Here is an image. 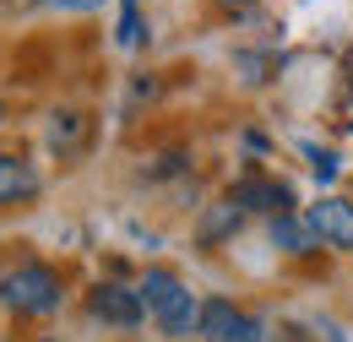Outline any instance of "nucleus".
I'll return each mask as SVG.
<instances>
[{
    "instance_id": "obj_1",
    "label": "nucleus",
    "mask_w": 353,
    "mask_h": 342,
    "mask_svg": "<svg viewBox=\"0 0 353 342\" xmlns=\"http://www.w3.org/2000/svg\"><path fill=\"white\" fill-rule=\"evenodd\" d=\"M65 299V277L49 266V261H17L6 277H0V304L11 315H54Z\"/></svg>"
},
{
    "instance_id": "obj_2",
    "label": "nucleus",
    "mask_w": 353,
    "mask_h": 342,
    "mask_svg": "<svg viewBox=\"0 0 353 342\" xmlns=\"http://www.w3.org/2000/svg\"><path fill=\"white\" fill-rule=\"evenodd\" d=\"M196 337L201 342H266V326L250 315V310H239L234 299H201V326H196Z\"/></svg>"
},
{
    "instance_id": "obj_3",
    "label": "nucleus",
    "mask_w": 353,
    "mask_h": 342,
    "mask_svg": "<svg viewBox=\"0 0 353 342\" xmlns=\"http://www.w3.org/2000/svg\"><path fill=\"white\" fill-rule=\"evenodd\" d=\"M88 315H92V321H103V326L131 332V326H141L147 304H141V294L125 288V283H98V288L88 294Z\"/></svg>"
},
{
    "instance_id": "obj_4",
    "label": "nucleus",
    "mask_w": 353,
    "mask_h": 342,
    "mask_svg": "<svg viewBox=\"0 0 353 342\" xmlns=\"http://www.w3.org/2000/svg\"><path fill=\"white\" fill-rule=\"evenodd\" d=\"M228 201L234 207H245V212H272V217H283L288 207H294V190L283 185V179H266V174H245V179H234L228 185Z\"/></svg>"
},
{
    "instance_id": "obj_5",
    "label": "nucleus",
    "mask_w": 353,
    "mask_h": 342,
    "mask_svg": "<svg viewBox=\"0 0 353 342\" xmlns=\"http://www.w3.org/2000/svg\"><path fill=\"white\" fill-rule=\"evenodd\" d=\"M305 223L315 228V239L326 250H353V201L348 196H321L305 212Z\"/></svg>"
},
{
    "instance_id": "obj_6",
    "label": "nucleus",
    "mask_w": 353,
    "mask_h": 342,
    "mask_svg": "<svg viewBox=\"0 0 353 342\" xmlns=\"http://www.w3.org/2000/svg\"><path fill=\"white\" fill-rule=\"evenodd\" d=\"M88 136H92V120L82 114V109H54L44 125V141L54 158H82L88 152Z\"/></svg>"
},
{
    "instance_id": "obj_7",
    "label": "nucleus",
    "mask_w": 353,
    "mask_h": 342,
    "mask_svg": "<svg viewBox=\"0 0 353 342\" xmlns=\"http://www.w3.org/2000/svg\"><path fill=\"white\" fill-rule=\"evenodd\" d=\"M39 190H44V179H39L28 152H0V207H22Z\"/></svg>"
},
{
    "instance_id": "obj_8",
    "label": "nucleus",
    "mask_w": 353,
    "mask_h": 342,
    "mask_svg": "<svg viewBox=\"0 0 353 342\" xmlns=\"http://www.w3.org/2000/svg\"><path fill=\"white\" fill-rule=\"evenodd\" d=\"M239 223H245V207H234V201L223 196V201H212V207L201 212V223H196V245H201V250H218L223 239L239 234Z\"/></svg>"
},
{
    "instance_id": "obj_9",
    "label": "nucleus",
    "mask_w": 353,
    "mask_h": 342,
    "mask_svg": "<svg viewBox=\"0 0 353 342\" xmlns=\"http://www.w3.org/2000/svg\"><path fill=\"white\" fill-rule=\"evenodd\" d=\"M136 294H141V304H147V315L158 321V315L185 294V283H179L174 266H147V272H141V283H136Z\"/></svg>"
},
{
    "instance_id": "obj_10",
    "label": "nucleus",
    "mask_w": 353,
    "mask_h": 342,
    "mask_svg": "<svg viewBox=\"0 0 353 342\" xmlns=\"http://www.w3.org/2000/svg\"><path fill=\"white\" fill-rule=\"evenodd\" d=\"M272 245L283 250V256H294V261H305L321 250V239H315V228H310L305 217H294V212H283V217H272Z\"/></svg>"
},
{
    "instance_id": "obj_11",
    "label": "nucleus",
    "mask_w": 353,
    "mask_h": 342,
    "mask_svg": "<svg viewBox=\"0 0 353 342\" xmlns=\"http://www.w3.org/2000/svg\"><path fill=\"white\" fill-rule=\"evenodd\" d=\"M152 326H158L163 337H179V342H185L190 332H196V326H201V299H196V294L185 288V294H179V299L169 304V310H163V315H158Z\"/></svg>"
},
{
    "instance_id": "obj_12",
    "label": "nucleus",
    "mask_w": 353,
    "mask_h": 342,
    "mask_svg": "<svg viewBox=\"0 0 353 342\" xmlns=\"http://www.w3.org/2000/svg\"><path fill=\"white\" fill-rule=\"evenodd\" d=\"M305 158H310V174H315L321 185H332V179L343 174V158H337L332 147H305Z\"/></svg>"
},
{
    "instance_id": "obj_13",
    "label": "nucleus",
    "mask_w": 353,
    "mask_h": 342,
    "mask_svg": "<svg viewBox=\"0 0 353 342\" xmlns=\"http://www.w3.org/2000/svg\"><path fill=\"white\" fill-rule=\"evenodd\" d=\"M114 39H120V49H136V43H141V11H136V6H125V11H120Z\"/></svg>"
},
{
    "instance_id": "obj_14",
    "label": "nucleus",
    "mask_w": 353,
    "mask_h": 342,
    "mask_svg": "<svg viewBox=\"0 0 353 342\" xmlns=\"http://www.w3.org/2000/svg\"><path fill=\"white\" fill-rule=\"evenodd\" d=\"M185 169H190V158H185V152H163V158L147 169V179H174V174H185Z\"/></svg>"
},
{
    "instance_id": "obj_15",
    "label": "nucleus",
    "mask_w": 353,
    "mask_h": 342,
    "mask_svg": "<svg viewBox=\"0 0 353 342\" xmlns=\"http://www.w3.org/2000/svg\"><path fill=\"white\" fill-rule=\"evenodd\" d=\"M65 11H82V6H98V0H60Z\"/></svg>"
},
{
    "instance_id": "obj_16",
    "label": "nucleus",
    "mask_w": 353,
    "mask_h": 342,
    "mask_svg": "<svg viewBox=\"0 0 353 342\" xmlns=\"http://www.w3.org/2000/svg\"><path fill=\"white\" fill-rule=\"evenodd\" d=\"M6 114H11V109H6V98H0V125H6Z\"/></svg>"
},
{
    "instance_id": "obj_17",
    "label": "nucleus",
    "mask_w": 353,
    "mask_h": 342,
    "mask_svg": "<svg viewBox=\"0 0 353 342\" xmlns=\"http://www.w3.org/2000/svg\"><path fill=\"white\" fill-rule=\"evenodd\" d=\"M17 6H33V0H17Z\"/></svg>"
},
{
    "instance_id": "obj_18",
    "label": "nucleus",
    "mask_w": 353,
    "mask_h": 342,
    "mask_svg": "<svg viewBox=\"0 0 353 342\" xmlns=\"http://www.w3.org/2000/svg\"><path fill=\"white\" fill-rule=\"evenodd\" d=\"M39 342H54V337H39Z\"/></svg>"
}]
</instances>
